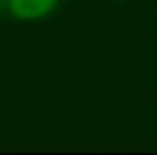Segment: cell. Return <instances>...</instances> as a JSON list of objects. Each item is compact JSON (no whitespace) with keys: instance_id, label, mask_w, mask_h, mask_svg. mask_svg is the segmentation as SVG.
<instances>
[{"instance_id":"obj_1","label":"cell","mask_w":157,"mask_h":155,"mask_svg":"<svg viewBox=\"0 0 157 155\" xmlns=\"http://www.w3.org/2000/svg\"><path fill=\"white\" fill-rule=\"evenodd\" d=\"M56 0H8L9 11L21 20H35L51 12Z\"/></svg>"}]
</instances>
